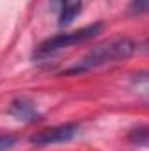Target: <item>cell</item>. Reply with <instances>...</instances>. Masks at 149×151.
Masks as SVG:
<instances>
[{
  "label": "cell",
  "mask_w": 149,
  "mask_h": 151,
  "mask_svg": "<svg viewBox=\"0 0 149 151\" xmlns=\"http://www.w3.org/2000/svg\"><path fill=\"white\" fill-rule=\"evenodd\" d=\"M58 9V23L62 27H67L77 18V14L82 9V0H53Z\"/></svg>",
  "instance_id": "5"
},
{
  "label": "cell",
  "mask_w": 149,
  "mask_h": 151,
  "mask_svg": "<svg viewBox=\"0 0 149 151\" xmlns=\"http://www.w3.org/2000/svg\"><path fill=\"white\" fill-rule=\"evenodd\" d=\"M104 30V25L102 23H93V25H88L84 28H79L75 32H67V34H58L54 37L46 39L42 44H39V47L35 49V56L42 58V56H51V55H56L67 47H72L75 44H81V42H86L90 39L97 37L100 32Z\"/></svg>",
  "instance_id": "2"
},
{
  "label": "cell",
  "mask_w": 149,
  "mask_h": 151,
  "mask_svg": "<svg viewBox=\"0 0 149 151\" xmlns=\"http://www.w3.org/2000/svg\"><path fill=\"white\" fill-rule=\"evenodd\" d=\"M130 141L139 146H148V127H139L130 134Z\"/></svg>",
  "instance_id": "6"
},
{
  "label": "cell",
  "mask_w": 149,
  "mask_h": 151,
  "mask_svg": "<svg viewBox=\"0 0 149 151\" xmlns=\"http://www.w3.org/2000/svg\"><path fill=\"white\" fill-rule=\"evenodd\" d=\"M149 9V0H132L130 2V12L139 16V14H144Z\"/></svg>",
  "instance_id": "7"
},
{
  "label": "cell",
  "mask_w": 149,
  "mask_h": 151,
  "mask_svg": "<svg viewBox=\"0 0 149 151\" xmlns=\"http://www.w3.org/2000/svg\"><path fill=\"white\" fill-rule=\"evenodd\" d=\"M9 114H12L16 119L19 121H27V123H34L40 118V114L37 113L35 106L27 100V99H16L11 102L9 106Z\"/></svg>",
  "instance_id": "4"
},
{
  "label": "cell",
  "mask_w": 149,
  "mask_h": 151,
  "mask_svg": "<svg viewBox=\"0 0 149 151\" xmlns=\"http://www.w3.org/2000/svg\"><path fill=\"white\" fill-rule=\"evenodd\" d=\"M16 137L14 135H0V151H9L12 150V146L16 144Z\"/></svg>",
  "instance_id": "8"
},
{
  "label": "cell",
  "mask_w": 149,
  "mask_h": 151,
  "mask_svg": "<svg viewBox=\"0 0 149 151\" xmlns=\"http://www.w3.org/2000/svg\"><path fill=\"white\" fill-rule=\"evenodd\" d=\"M81 132V127L77 123H63V125H56V127H49L37 132L35 135L30 137V142L35 146H54V144H63V142H70L75 139Z\"/></svg>",
  "instance_id": "3"
},
{
  "label": "cell",
  "mask_w": 149,
  "mask_h": 151,
  "mask_svg": "<svg viewBox=\"0 0 149 151\" xmlns=\"http://www.w3.org/2000/svg\"><path fill=\"white\" fill-rule=\"evenodd\" d=\"M135 53V42L128 37H114L97 44L88 55H84L75 65L67 69L63 74H84L93 69L123 62Z\"/></svg>",
  "instance_id": "1"
}]
</instances>
